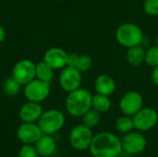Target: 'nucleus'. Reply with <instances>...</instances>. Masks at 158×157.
Listing matches in <instances>:
<instances>
[{"instance_id":"4be33fe9","label":"nucleus","mask_w":158,"mask_h":157,"mask_svg":"<svg viewBox=\"0 0 158 157\" xmlns=\"http://www.w3.org/2000/svg\"><path fill=\"white\" fill-rule=\"evenodd\" d=\"M82 124L90 129H94L97 127L101 121V113L97 112L94 108H91L88 112H86L82 117Z\"/></svg>"},{"instance_id":"412c9836","label":"nucleus","mask_w":158,"mask_h":157,"mask_svg":"<svg viewBox=\"0 0 158 157\" xmlns=\"http://www.w3.org/2000/svg\"><path fill=\"white\" fill-rule=\"evenodd\" d=\"M21 86L22 85L19 82H18L11 76V77L7 78L4 81V83H3V92L7 96L14 97V96H16V95H18L19 93Z\"/></svg>"},{"instance_id":"6ab92c4d","label":"nucleus","mask_w":158,"mask_h":157,"mask_svg":"<svg viewBox=\"0 0 158 157\" xmlns=\"http://www.w3.org/2000/svg\"><path fill=\"white\" fill-rule=\"evenodd\" d=\"M54 69L44 60L36 64V79L52 83L54 80Z\"/></svg>"},{"instance_id":"1a4fd4ad","label":"nucleus","mask_w":158,"mask_h":157,"mask_svg":"<svg viewBox=\"0 0 158 157\" xmlns=\"http://www.w3.org/2000/svg\"><path fill=\"white\" fill-rule=\"evenodd\" d=\"M123 152L129 155H139L143 153L146 146L147 141L144 135L141 131H131L124 134L121 139Z\"/></svg>"},{"instance_id":"f8f14e48","label":"nucleus","mask_w":158,"mask_h":157,"mask_svg":"<svg viewBox=\"0 0 158 157\" xmlns=\"http://www.w3.org/2000/svg\"><path fill=\"white\" fill-rule=\"evenodd\" d=\"M43 134L40 127L36 123L23 122L17 130V137L24 144H34Z\"/></svg>"},{"instance_id":"423d86ee","label":"nucleus","mask_w":158,"mask_h":157,"mask_svg":"<svg viewBox=\"0 0 158 157\" xmlns=\"http://www.w3.org/2000/svg\"><path fill=\"white\" fill-rule=\"evenodd\" d=\"M94 134L92 129L86 127L83 124L75 126L69 133V143L78 151L89 150L93 140Z\"/></svg>"},{"instance_id":"a211bd4d","label":"nucleus","mask_w":158,"mask_h":157,"mask_svg":"<svg viewBox=\"0 0 158 157\" xmlns=\"http://www.w3.org/2000/svg\"><path fill=\"white\" fill-rule=\"evenodd\" d=\"M111 105H112V103H111L109 96L104 95V94H99V93H95L93 95L92 108H94L97 112H99L101 114L106 113L110 110Z\"/></svg>"},{"instance_id":"cd10ccee","label":"nucleus","mask_w":158,"mask_h":157,"mask_svg":"<svg viewBox=\"0 0 158 157\" xmlns=\"http://www.w3.org/2000/svg\"><path fill=\"white\" fill-rule=\"evenodd\" d=\"M151 77H152L153 82H154L156 86H158V66L157 67H156V68H154V69H153V71H152Z\"/></svg>"},{"instance_id":"bb28decb","label":"nucleus","mask_w":158,"mask_h":157,"mask_svg":"<svg viewBox=\"0 0 158 157\" xmlns=\"http://www.w3.org/2000/svg\"><path fill=\"white\" fill-rule=\"evenodd\" d=\"M78 57H79V55H77V54H74V53L69 54V56H68V66L75 67Z\"/></svg>"},{"instance_id":"9b49d317","label":"nucleus","mask_w":158,"mask_h":157,"mask_svg":"<svg viewBox=\"0 0 158 157\" xmlns=\"http://www.w3.org/2000/svg\"><path fill=\"white\" fill-rule=\"evenodd\" d=\"M143 107V98L136 91L127 92L119 101V109L123 115L133 117Z\"/></svg>"},{"instance_id":"dca6fc26","label":"nucleus","mask_w":158,"mask_h":157,"mask_svg":"<svg viewBox=\"0 0 158 157\" xmlns=\"http://www.w3.org/2000/svg\"><path fill=\"white\" fill-rule=\"evenodd\" d=\"M36 151L40 156H51L56 149V143L52 135L43 134L42 137L34 143Z\"/></svg>"},{"instance_id":"c756f323","label":"nucleus","mask_w":158,"mask_h":157,"mask_svg":"<svg viewBox=\"0 0 158 157\" xmlns=\"http://www.w3.org/2000/svg\"><path fill=\"white\" fill-rule=\"evenodd\" d=\"M156 44L158 45V35L156 36Z\"/></svg>"},{"instance_id":"a878e982","label":"nucleus","mask_w":158,"mask_h":157,"mask_svg":"<svg viewBox=\"0 0 158 157\" xmlns=\"http://www.w3.org/2000/svg\"><path fill=\"white\" fill-rule=\"evenodd\" d=\"M39 155L35 146L32 144H24L19 151L18 157H38Z\"/></svg>"},{"instance_id":"aec40b11","label":"nucleus","mask_w":158,"mask_h":157,"mask_svg":"<svg viewBox=\"0 0 158 157\" xmlns=\"http://www.w3.org/2000/svg\"><path fill=\"white\" fill-rule=\"evenodd\" d=\"M116 129L121 134H126L134 130V123L132 117L123 115L116 121Z\"/></svg>"},{"instance_id":"5701e85b","label":"nucleus","mask_w":158,"mask_h":157,"mask_svg":"<svg viewBox=\"0 0 158 157\" xmlns=\"http://www.w3.org/2000/svg\"><path fill=\"white\" fill-rule=\"evenodd\" d=\"M144 62L151 68H156L158 66V45L155 44L145 51V60Z\"/></svg>"},{"instance_id":"7c9ffc66","label":"nucleus","mask_w":158,"mask_h":157,"mask_svg":"<svg viewBox=\"0 0 158 157\" xmlns=\"http://www.w3.org/2000/svg\"><path fill=\"white\" fill-rule=\"evenodd\" d=\"M116 157H127V156H125V155H118V156H116Z\"/></svg>"},{"instance_id":"7ed1b4c3","label":"nucleus","mask_w":158,"mask_h":157,"mask_svg":"<svg viewBox=\"0 0 158 157\" xmlns=\"http://www.w3.org/2000/svg\"><path fill=\"white\" fill-rule=\"evenodd\" d=\"M116 39L120 45L128 49L130 47L141 45L143 41V32L135 23L126 22L117 29Z\"/></svg>"},{"instance_id":"2eb2a0df","label":"nucleus","mask_w":158,"mask_h":157,"mask_svg":"<svg viewBox=\"0 0 158 157\" xmlns=\"http://www.w3.org/2000/svg\"><path fill=\"white\" fill-rule=\"evenodd\" d=\"M116 88V81L110 75L101 74L94 81V90L96 93L110 96L115 93Z\"/></svg>"},{"instance_id":"9d476101","label":"nucleus","mask_w":158,"mask_h":157,"mask_svg":"<svg viewBox=\"0 0 158 157\" xmlns=\"http://www.w3.org/2000/svg\"><path fill=\"white\" fill-rule=\"evenodd\" d=\"M12 77L22 86L36 78V64L30 59L18 61L12 70Z\"/></svg>"},{"instance_id":"f03ea898","label":"nucleus","mask_w":158,"mask_h":157,"mask_svg":"<svg viewBox=\"0 0 158 157\" xmlns=\"http://www.w3.org/2000/svg\"><path fill=\"white\" fill-rule=\"evenodd\" d=\"M92 93L85 88H79L69 93L66 98V110L73 118H81L92 108Z\"/></svg>"},{"instance_id":"39448f33","label":"nucleus","mask_w":158,"mask_h":157,"mask_svg":"<svg viewBox=\"0 0 158 157\" xmlns=\"http://www.w3.org/2000/svg\"><path fill=\"white\" fill-rule=\"evenodd\" d=\"M24 95L28 101L41 103L47 99L51 93V83L34 79L24 85Z\"/></svg>"},{"instance_id":"f3484780","label":"nucleus","mask_w":158,"mask_h":157,"mask_svg":"<svg viewBox=\"0 0 158 157\" xmlns=\"http://www.w3.org/2000/svg\"><path fill=\"white\" fill-rule=\"evenodd\" d=\"M145 51L141 45L130 47L126 53L127 62L133 67L141 66L145 60Z\"/></svg>"},{"instance_id":"b1692460","label":"nucleus","mask_w":158,"mask_h":157,"mask_svg":"<svg viewBox=\"0 0 158 157\" xmlns=\"http://www.w3.org/2000/svg\"><path fill=\"white\" fill-rule=\"evenodd\" d=\"M93 67V59L90 56L88 55H82V56H79L75 68L80 70L81 73L83 72H87L89 71Z\"/></svg>"},{"instance_id":"6e6552de","label":"nucleus","mask_w":158,"mask_h":157,"mask_svg":"<svg viewBox=\"0 0 158 157\" xmlns=\"http://www.w3.org/2000/svg\"><path fill=\"white\" fill-rule=\"evenodd\" d=\"M59 85L64 92L70 93L79 88L82 81V75L75 67L66 66L59 74Z\"/></svg>"},{"instance_id":"c85d7f7f","label":"nucleus","mask_w":158,"mask_h":157,"mask_svg":"<svg viewBox=\"0 0 158 157\" xmlns=\"http://www.w3.org/2000/svg\"><path fill=\"white\" fill-rule=\"evenodd\" d=\"M6 36V31H5V29L0 25V43H2V42H4V41H5Z\"/></svg>"},{"instance_id":"f257e3e1","label":"nucleus","mask_w":158,"mask_h":157,"mask_svg":"<svg viewBox=\"0 0 158 157\" xmlns=\"http://www.w3.org/2000/svg\"><path fill=\"white\" fill-rule=\"evenodd\" d=\"M94 157H116L122 154L121 139L109 131H102L94 135L89 147Z\"/></svg>"},{"instance_id":"0eeeda50","label":"nucleus","mask_w":158,"mask_h":157,"mask_svg":"<svg viewBox=\"0 0 158 157\" xmlns=\"http://www.w3.org/2000/svg\"><path fill=\"white\" fill-rule=\"evenodd\" d=\"M134 129L141 132H146L155 128L158 123V113L151 107H143L133 117Z\"/></svg>"},{"instance_id":"20e7f679","label":"nucleus","mask_w":158,"mask_h":157,"mask_svg":"<svg viewBox=\"0 0 158 157\" xmlns=\"http://www.w3.org/2000/svg\"><path fill=\"white\" fill-rule=\"evenodd\" d=\"M66 118L62 111L58 109H49L44 111L37 124L42 132L47 135H54L65 125Z\"/></svg>"},{"instance_id":"4468645a","label":"nucleus","mask_w":158,"mask_h":157,"mask_svg":"<svg viewBox=\"0 0 158 157\" xmlns=\"http://www.w3.org/2000/svg\"><path fill=\"white\" fill-rule=\"evenodd\" d=\"M43 112V107L40 103L28 101L21 106L19 116L22 122L36 123L41 118Z\"/></svg>"},{"instance_id":"393cba45","label":"nucleus","mask_w":158,"mask_h":157,"mask_svg":"<svg viewBox=\"0 0 158 157\" xmlns=\"http://www.w3.org/2000/svg\"><path fill=\"white\" fill-rule=\"evenodd\" d=\"M143 10L149 16H158V0H145Z\"/></svg>"},{"instance_id":"ddd939ff","label":"nucleus","mask_w":158,"mask_h":157,"mask_svg":"<svg viewBox=\"0 0 158 157\" xmlns=\"http://www.w3.org/2000/svg\"><path fill=\"white\" fill-rule=\"evenodd\" d=\"M69 54L59 47H51L44 55V61L47 63L54 70L64 68L68 66Z\"/></svg>"}]
</instances>
